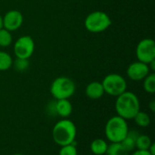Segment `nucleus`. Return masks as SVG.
Segmentation results:
<instances>
[{"instance_id":"obj_1","label":"nucleus","mask_w":155,"mask_h":155,"mask_svg":"<svg viewBox=\"0 0 155 155\" xmlns=\"http://www.w3.org/2000/svg\"><path fill=\"white\" fill-rule=\"evenodd\" d=\"M115 111L118 116L124 120H132L140 111V100L136 94L125 90L116 97Z\"/></svg>"},{"instance_id":"obj_2","label":"nucleus","mask_w":155,"mask_h":155,"mask_svg":"<svg viewBox=\"0 0 155 155\" xmlns=\"http://www.w3.org/2000/svg\"><path fill=\"white\" fill-rule=\"evenodd\" d=\"M76 132L75 124L70 120L64 119L55 123L52 131V136L57 145L64 146L74 143Z\"/></svg>"},{"instance_id":"obj_3","label":"nucleus","mask_w":155,"mask_h":155,"mask_svg":"<svg viewBox=\"0 0 155 155\" xmlns=\"http://www.w3.org/2000/svg\"><path fill=\"white\" fill-rule=\"evenodd\" d=\"M129 132L126 120L116 115L108 120L105 124V136L111 143H121Z\"/></svg>"},{"instance_id":"obj_4","label":"nucleus","mask_w":155,"mask_h":155,"mask_svg":"<svg viewBox=\"0 0 155 155\" xmlns=\"http://www.w3.org/2000/svg\"><path fill=\"white\" fill-rule=\"evenodd\" d=\"M112 25V19L104 11H94L84 19V26L91 33H102Z\"/></svg>"},{"instance_id":"obj_5","label":"nucleus","mask_w":155,"mask_h":155,"mask_svg":"<svg viewBox=\"0 0 155 155\" xmlns=\"http://www.w3.org/2000/svg\"><path fill=\"white\" fill-rule=\"evenodd\" d=\"M75 83L68 77H58L50 86V93L55 100L71 98L75 92Z\"/></svg>"},{"instance_id":"obj_6","label":"nucleus","mask_w":155,"mask_h":155,"mask_svg":"<svg viewBox=\"0 0 155 155\" xmlns=\"http://www.w3.org/2000/svg\"><path fill=\"white\" fill-rule=\"evenodd\" d=\"M102 85L104 87V93L114 97L119 96L127 89V82L125 79L117 73L106 75L102 81Z\"/></svg>"},{"instance_id":"obj_7","label":"nucleus","mask_w":155,"mask_h":155,"mask_svg":"<svg viewBox=\"0 0 155 155\" xmlns=\"http://www.w3.org/2000/svg\"><path fill=\"white\" fill-rule=\"evenodd\" d=\"M35 48V41L30 36H22L15 42L13 50L16 58L28 59L34 54Z\"/></svg>"},{"instance_id":"obj_8","label":"nucleus","mask_w":155,"mask_h":155,"mask_svg":"<svg viewBox=\"0 0 155 155\" xmlns=\"http://www.w3.org/2000/svg\"><path fill=\"white\" fill-rule=\"evenodd\" d=\"M136 58L138 61L149 64L155 59V42L152 38L142 39L136 47Z\"/></svg>"},{"instance_id":"obj_9","label":"nucleus","mask_w":155,"mask_h":155,"mask_svg":"<svg viewBox=\"0 0 155 155\" xmlns=\"http://www.w3.org/2000/svg\"><path fill=\"white\" fill-rule=\"evenodd\" d=\"M24 23V16L18 10H9L3 16V27L13 32L21 27Z\"/></svg>"},{"instance_id":"obj_10","label":"nucleus","mask_w":155,"mask_h":155,"mask_svg":"<svg viewBox=\"0 0 155 155\" xmlns=\"http://www.w3.org/2000/svg\"><path fill=\"white\" fill-rule=\"evenodd\" d=\"M150 71L151 70L148 64L141 61H136V62H133L128 66L126 73L131 80L141 81L143 80V79L150 74Z\"/></svg>"},{"instance_id":"obj_11","label":"nucleus","mask_w":155,"mask_h":155,"mask_svg":"<svg viewBox=\"0 0 155 155\" xmlns=\"http://www.w3.org/2000/svg\"><path fill=\"white\" fill-rule=\"evenodd\" d=\"M54 111L55 113L60 117L67 118L73 112V105L69 101V99L56 100L54 102Z\"/></svg>"},{"instance_id":"obj_12","label":"nucleus","mask_w":155,"mask_h":155,"mask_svg":"<svg viewBox=\"0 0 155 155\" xmlns=\"http://www.w3.org/2000/svg\"><path fill=\"white\" fill-rule=\"evenodd\" d=\"M104 94V87L102 82L93 81L90 82L85 88V95L91 100H98L102 98Z\"/></svg>"},{"instance_id":"obj_13","label":"nucleus","mask_w":155,"mask_h":155,"mask_svg":"<svg viewBox=\"0 0 155 155\" xmlns=\"http://www.w3.org/2000/svg\"><path fill=\"white\" fill-rule=\"evenodd\" d=\"M138 136H139V133L136 131H131V132L129 131L126 137L121 142V143L126 151L131 153L132 151L135 149V143H136V140Z\"/></svg>"},{"instance_id":"obj_14","label":"nucleus","mask_w":155,"mask_h":155,"mask_svg":"<svg viewBox=\"0 0 155 155\" xmlns=\"http://www.w3.org/2000/svg\"><path fill=\"white\" fill-rule=\"evenodd\" d=\"M108 148L107 143L103 139H95L90 144V150L94 155H104Z\"/></svg>"},{"instance_id":"obj_15","label":"nucleus","mask_w":155,"mask_h":155,"mask_svg":"<svg viewBox=\"0 0 155 155\" xmlns=\"http://www.w3.org/2000/svg\"><path fill=\"white\" fill-rule=\"evenodd\" d=\"M130 153L124 149L121 143H112L108 145L106 155H130Z\"/></svg>"},{"instance_id":"obj_16","label":"nucleus","mask_w":155,"mask_h":155,"mask_svg":"<svg viewBox=\"0 0 155 155\" xmlns=\"http://www.w3.org/2000/svg\"><path fill=\"white\" fill-rule=\"evenodd\" d=\"M13 65V58L10 54L5 51H0V71L8 70Z\"/></svg>"},{"instance_id":"obj_17","label":"nucleus","mask_w":155,"mask_h":155,"mask_svg":"<svg viewBox=\"0 0 155 155\" xmlns=\"http://www.w3.org/2000/svg\"><path fill=\"white\" fill-rule=\"evenodd\" d=\"M135 123L140 126V127H148L151 123V119L150 116L148 115V113H146L145 111H139L136 115L134 118Z\"/></svg>"},{"instance_id":"obj_18","label":"nucleus","mask_w":155,"mask_h":155,"mask_svg":"<svg viewBox=\"0 0 155 155\" xmlns=\"http://www.w3.org/2000/svg\"><path fill=\"white\" fill-rule=\"evenodd\" d=\"M143 90L150 94L155 92V74L150 73L143 79Z\"/></svg>"},{"instance_id":"obj_19","label":"nucleus","mask_w":155,"mask_h":155,"mask_svg":"<svg viewBox=\"0 0 155 155\" xmlns=\"http://www.w3.org/2000/svg\"><path fill=\"white\" fill-rule=\"evenodd\" d=\"M152 143L153 142L149 136L144 135V134L143 135L139 134L136 140L135 148H137V150H148Z\"/></svg>"},{"instance_id":"obj_20","label":"nucleus","mask_w":155,"mask_h":155,"mask_svg":"<svg viewBox=\"0 0 155 155\" xmlns=\"http://www.w3.org/2000/svg\"><path fill=\"white\" fill-rule=\"evenodd\" d=\"M12 41H13V37L11 32L2 27L0 29V47L3 48L9 47L12 44Z\"/></svg>"},{"instance_id":"obj_21","label":"nucleus","mask_w":155,"mask_h":155,"mask_svg":"<svg viewBox=\"0 0 155 155\" xmlns=\"http://www.w3.org/2000/svg\"><path fill=\"white\" fill-rule=\"evenodd\" d=\"M12 67H14V69L16 71L19 72H23L25 70H26L29 67V60L25 59V58H16L15 60H13V65Z\"/></svg>"},{"instance_id":"obj_22","label":"nucleus","mask_w":155,"mask_h":155,"mask_svg":"<svg viewBox=\"0 0 155 155\" xmlns=\"http://www.w3.org/2000/svg\"><path fill=\"white\" fill-rule=\"evenodd\" d=\"M59 155H77V149L74 143L61 146Z\"/></svg>"},{"instance_id":"obj_23","label":"nucleus","mask_w":155,"mask_h":155,"mask_svg":"<svg viewBox=\"0 0 155 155\" xmlns=\"http://www.w3.org/2000/svg\"><path fill=\"white\" fill-rule=\"evenodd\" d=\"M132 155H152L148 150H137Z\"/></svg>"},{"instance_id":"obj_24","label":"nucleus","mask_w":155,"mask_h":155,"mask_svg":"<svg viewBox=\"0 0 155 155\" xmlns=\"http://www.w3.org/2000/svg\"><path fill=\"white\" fill-rule=\"evenodd\" d=\"M148 151H149V153H151V154H152V155H155V146H154V143H152V144H151V146L149 147Z\"/></svg>"},{"instance_id":"obj_25","label":"nucleus","mask_w":155,"mask_h":155,"mask_svg":"<svg viewBox=\"0 0 155 155\" xmlns=\"http://www.w3.org/2000/svg\"><path fill=\"white\" fill-rule=\"evenodd\" d=\"M149 109L151 110L152 112H154L155 111V101L154 100H152L150 103H149Z\"/></svg>"},{"instance_id":"obj_26","label":"nucleus","mask_w":155,"mask_h":155,"mask_svg":"<svg viewBox=\"0 0 155 155\" xmlns=\"http://www.w3.org/2000/svg\"><path fill=\"white\" fill-rule=\"evenodd\" d=\"M3 27V16L0 15V29Z\"/></svg>"},{"instance_id":"obj_27","label":"nucleus","mask_w":155,"mask_h":155,"mask_svg":"<svg viewBox=\"0 0 155 155\" xmlns=\"http://www.w3.org/2000/svg\"><path fill=\"white\" fill-rule=\"evenodd\" d=\"M13 155H24V154H21V153H15V154H13Z\"/></svg>"}]
</instances>
